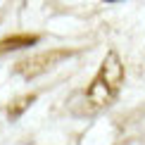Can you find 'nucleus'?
I'll use <instances>...</instances> for the list:
<instances>
[{
    "instance_id": "obj_4",
    "label": "nucleus",
    "mask_w": 145,
    "mask_h": 145,
    "mask_svg": "<svg viewBox=\"0 0 145 145\" xmlns=\"http://www.w3.org/2000/svg\"><path fill=\"white\" fill-rule=\"evenodd\" d=\"M33 100H36V95H29V98H19V100H17V105H12V107H10V117H19V114L26 110V107L31 105Z\"/></svg>"
},
{
    "instance_id": "obj_2",
    "label": "nucleus",
    "mask_w": 145,
    "mask_h": 145,
    "mask_svg": "<svg viewBox=\"0 0 145 145\" xmlns=\"http://www.w3.org/2000/svg\"><path fill=\"white\" fill-rule=\"evenodd\" d=\"M64 57H69L67 50H48V52H38V55L29 57V59H22L19 64H17V74L26 76V78H33L38 74H43V71L52 69L55 64H59Z\"/></svg>"
},
{
    "instance_id": "obj_3",
    "label": "nucleus",
    "mask_w": 145,
    "mask_h": 145,
    "mask_svg": "<svg viewBox=\"0 0 145 145\" xmlns=\"http://www.w3.org/2000/svg\"><path fill=\"white\" fill-rule=\"evenodd\" d=\"M36 40H38L36 36H26V33L12 36V38H3V40H0V55H3V52H7V50H19V48L33 45Z\"/></svg>"
},
{
    "instance_id": "obj_1",
    "label": "nucleus",
    "mask_w": 145,
    "mask_h": 145,
    "mask_svg": "<svg viewBox=\"0 0 145 145\" xmlns=\"http://www.w3.org/2000/svg\"><path fill=\"white\" fill-rule=\"evenodd\" d=\"M121 83H124V64L117 52H107L98 74H95V78L90 81V86L86 90V100L90 110H102V107L112 105L114 98L119 95Z\"/></svg>"
}]
</instances>
